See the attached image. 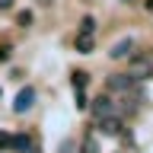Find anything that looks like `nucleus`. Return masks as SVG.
I'll use <instances>...</instances> for the list:
<instances>
[{"label":"nucleus","mask_w":153,"mask_h":153,"mask_svg":"<svg viewBox=\"0 0 153 153\" xmlns=\"http://www.w3.org/2000/svg\"><path fill=\"white\" fill-rule=\"evenodd\" d=\"M35 105V89H19V96H16V102H13V112H29Z\"/></svg>","instance_id":"4"},{"label":"nucleus","mask_w":153,"mask_h":153,"mask_svg":"<svg viewBox=\"0 0 153 153\" xmlns=\"http://www.w3.org/2000/svg\"><path fill=\"white\" fill-rule=\"evenodd\" d=\"M96 32V19L93 16H83V22H80V35H93Z\"/></svg>","instance_id":"11"},{"label":"nucleus","mask_w":153,"mask_h":153,"mask_svg":"<svg viewBox=\"0 0 153 153\" xmlns=\"http://www.w3.org/2000/svg\"><path fill=\"white\" fill-rule=\"evenodd\" d=\"M143 7H147V10H150V13H153V0H147V3H143Z\"/></svg>","instance_id":"16"},{"label":"nucleus","mask_w":153,"mask_h":153,"mask_svg":"<svg viewBox=\"0 0 153 153\" xmlns=\"http://www.w3.org/2000/svg\"><path fill=\"white\" fill-rule=\"evenodd\" d=\"M70 83H74V93H76V89H86V83H89V74H83V70H76V74L70 76Z\"/></svg>","instance_id":"9"},{"label":"nucleus","mask_w":153,"mask_h":153,"mask_svg":"<svg viewBox=\"0 0 153 153\" xmlns=\"http://www.w3.org/2000/svg\"><path fill=\"white\" fill-rule=\"evenodd\" d=\"M80 153H99V143H96V134H86L83 143H80Z\"/></svg>","instance_id":"7"},{"label":"nucleus","mask_w":153,"mask_h":153,"mask_svg":"<svg viewBox=\"0 0 153 153\" xmlns=\"http://www.w3.org/2000/svg\"><path fill=\"white\" fill-rule=\"evenodd\" d=\"M128 76H134L137 83H140V80H150V76H153V57H143V54L131 57V64H128Z\"/></svg>","instance_id":"2"},{"label":"nucleus","mask_w":153,"mask_h":153,"mask_svg":"<svg viewBox=\"0 0 153 153\" xmlns=\"http://www.w3.org/2000/svg\"><path fill=\"white\" fill-rule=\"evenodd\" d=\"M108 89H112V93H121L124 99H128V96H131V99H137V102L143 99L140 83H137L134 76H128V74H112V76H108Z\"/></svg>","instance_id":"1"},{"label":"nucleus","mask_w":153,"mask_h":153,"mask_svg":"<svg viewBox=\"0 0 153 153\" xmlns=\"http://www.w3.org/2000/svg\"><path fill=\"white\" fill-rule=\"evenodd\" d=\"M118 115V108H115L112 96H99V99H93V118L96 121H102V118H115Z\"/></svg>","instance_id":"3"},{"label":"nucleus","mask_w":153,"mask_h":153,"mask_svg":"<svg viewBox=\"0 0 153 153\" xmlns=\"http://www.w3.org/2000/svg\"><path fill=\"white\" fill-rule=\"evenodd\" d=\"M99 124V131L105 134V137H115V134H121L124 121H121V115H115V118H102V121H96Z\"/></svg>","instance_id":"5"},{"label":"nucleus","mask_w":153,"mask_h":153,"mask_svg":"<svg viewBox=\"0 0 153 153\" xmlns=\"http://www.w3.org/2000/svg\"><path fill=\"white\" fill-rule=\"evenodd\" d=\"M131 51H134V42H131V38H121V42L112 45L108 57H112V61H121V57H131Z\"/></svg>","instance_id":"6"},{"label":"nucleus","mask_w":153,"mask_h":153,"mask_svg":"<svg viewBox=\"0 0 153 153\" xmlns=\"http://www.w3.org/2000/svg\"><path fill=\"white\" fill-rule=\"evenodd\" d=\"M32 22V13H19V26H29Z\"/></svg>","instance_id":"13"},{"label":"nucleus","mask_w":153,"mask_h":153,"mask_svg":"<svg viewBox=\"0 0 153 153\" xmlns=\"http://www.w3.org/2000/svg\"><path fill=\"white\" fill-rule=\"evenodd\" d=\"M76 51L80 54H89L93 51V35H76Z\"/></svg>","instance_id":"8"},{"label":"nucleus","mask_w":153,"mask_h":153,"mask_svg":"<svg viewBox=\"0 0 153 153\" xmlns=\"http://www.w3.org/2000/svg\"><path fill=\"white\" fill-rule=\"evenodd\" d=\"M0 150H13V134L0 131Z\"/></svg>","instance_id":"12"},{"label":"nucleus","mask_w":153,"mask_h":153,"mask_svg":"<svg viewBox=\"0 0 153 153\" xmlns=\"http://www.w3.org/2000/svg\"><path fill=\"white\" fill-rule=\"evenodd\" d=\"M0 7H3V10H7V7H13V0H0Z\"/></svg>","instance_id":"15"},{"label":"nucleus","mask_w":153,"mask_h":153,"mask_svg":"<svg viewBox=\"0 0 153 153\" xmlns=\"http://www.w3.org/2000/svg\"><path fill=\"white\" fill-rule=\"evenodd\" d=\"M38 3H51V0H38Z\"/></svg>","instance_id":"17"},{"label":"nucleus","mask_w":153,"mask_h":153,"mask_svg":"<svg viewBox=\"0 0 153 153\" xmlns=\"http://www.w3.org/2000/svg\"><path fill=\"white\" fill-rule=\"evenodd\" d=\"M7 57H10V48H0V64H3Z\"/></svg>","instance_id":"14"},{"label":"nucleus","mask_w":153,"mask_h":153,"mask_svg":"<svg viewBox=\"0 0 153 153\" xmlns=\"http://www.w3.org/2000/svg\"><path fill=\"white\" fill-rule=\"evenodd\" d=\"M29 147H32V140H29L26 134H16V137H13V150H16V153H22V150H29Z\"/></svg>","instance_id":"10"}]
</instances>
